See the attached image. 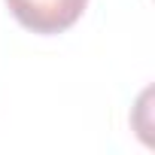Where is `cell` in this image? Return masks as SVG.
Here are the masks:
<instances>
[{"label":"cell","instance_id":"6da1fadb","mask_svg":"<svg viewBox=\"0 0 155 155\" xmlns=\"http://www.w3.org/2000/svg\"><path fill=\"white\" fill-rule=\"evenodd\" d=\"M15 21L34 34H61L79 21L88 0H6Z\"/></svg>","mask_w":155,"mask_h":155}]
</instances>
